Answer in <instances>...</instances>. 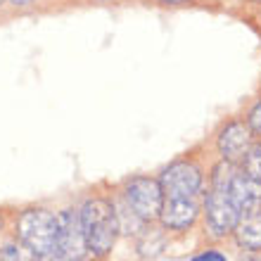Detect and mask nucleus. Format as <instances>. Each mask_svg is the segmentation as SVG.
<instances>
[{"label": "nucleus", "mask_w": 261, "mask_h": 261, "mask_svg": "<svg viewBox=\"0 0 261 261\" xmlns=\"http://www.w3.org/2000/svg\"><path fill=\"white\" fill-rule=\"evenodd\" d=\"M79 219H81L88 249L95 254H107L117 240V233L121 230L119 214L114 212V206L107 199H88L79 212Z\"/></svg>", "instance_id": "obj_1"}, {"label": "nucleus", "mask_w": 261, "mask_h": 261, "mask_svg": "<svg viewBox=\"0 0 261 261\" xmlns=\"http://www.w3.org/2000/svg\"><path fill=\"white\" fill-rule=\"evenodd\" d=\"M17 235L21 245L34 256L55 254L57 247V216L45 209H29L17 221Z\"/></svg>", "instance_id": "obj_2"}, {"label": "nucleus", "mask_w": 261, "mask_h": 261, "mask_svg": "<svg viewBox=\"0 0 261 261\" xmlns=\"http://www.w3.org/2000/svg\"><path fill=\"white\" fill-rule=\"evenodd\" d=\"M126 202H128L130 212L140 221L157 219L162 212V204H164L162 183L152 178H133L126 186Z\"/></svg>", "instance_id": "obj_3"}, {"label": "nucleus", "mask_w": 261, "mask_h": 261, "mask_svg": "<svg viewBox=\"0 0 261 261\" xmlns=\"http://www.w3.org/2000/svg\"><path fill=\"white\" fill-rule=\"evenodd\" d=\"M88 252V242L83 235L81 219L74 212L57 214V247L55 254L62 261H81Z\"/></svg>", "instance_id": "obj_4"}, {"label": "nucleus", "mask_w": 261, "mask_h": 261, "mask_svg": "<svg viewBox=\"0 0 261 261\" xmlns=\"http://www.w3.org/2000/svg\"><path fill=\"white\" fill-rule=\"evenodd\" d=\"M159 183L166 197L193 199L202 188V171L193 162H176L162 173Z\"/></svg>", "instance_id": "obj_5"}, {"label": "nucleus", "mask_w": 261, "mask_h": 261, "mask_svg": "<svg viewBox=\"0 0 261 261\" xmlns=\"http://www.w3.org/2000/svg\"><path fill=\"white\" fill-rule=\"evenodd\" d=\"M204 209H206V226L212 230L214 235H226V233H233L238 221H240V209L233 204V199L228 197V193H212L206 195V202H204Z\"/></svg>", "instance_id": "obj_6"}, {"label": "nucleus", "mask_w": 261, "mask_h": 261, "mask_svg": "<svg viewBox=\"0 0 261 261\" xmlns=\"http://www.w3.org/2000/svg\"><path fill=\"white\" fill-rule=\"evenodd\" d=\"M197 204L193 199H180V197H166L159 212V219L166 228L171 230H183V228L193 226L197 219Z\"/></svg>", "instance_id": "obj_7"}, {"label": "nucleus", "mask_w": 261, "mask_h": 261, "mask_svg": "<svg viewBox=\"0 0 261 261\" xmlns=\"http://www.w3.org/2000/svg\"><path fill=\"white\" fill-rule=\"evenodd\" d=\"M228 197L233 199V204L240 209V214L254 212L261 204V180L252 178L247 173H235L228 188Z\"/></svg>", "instance_id": "obj_8"}, {"label": "nucleus", "mask_w": 261, "mask_h": 261, "mask_svg": "<svg viewBox=\"0 0 261 261\" xmlns=\"http://www.w3.org/2000/svg\"><path fill=\"white\" fill-rule=\"evenodd\" d=\"M249 128L240 121H230L226 128L221 130L219 136V150L223 154L226 162H238V159H245L249 150Z\"/></svg>", "instance_id": "obj_9"}, {"label": "nucleus", "mask_w": 261, "mask_h": 261, "mask_svg": "<svg viewBox=\"0 0 261 261\" xmlns=\"http://www.w3.org/2000/svg\"><path fill=\"white\" fill-rule=\"evenodd\" d=\"M235 238L245 249H261V212H247L245 219L238 221Z\"/></svg>", "instance_id": "obj_10"}, {"label": "nucleus", "mask_w": 261, "mask_h": 261, "mask_svg": "<svg viewBox=\"0 0 261 261\" xmlns=\"http://www.w3.org/2000/svg\"><path fill=\"white\" fill-rule=\"evenodd\" d=\"M235 166L233 162H226L223 159V164H219L214 169V190L216 193H228V188H230V180L235 178Z\"/></svg>", "instance_id": "obj_11"}, {"label": "nucleus", "mask_w": 261, "mask_h": 261, "mask_svg": "<svg viewBox=\"0 0 261 261\" xmlns=\"http://www.w3.org/2000/svg\"><path fill=\"white\" fill-rule=\"evenodd\" d=\"M245 173L261 180V143L249 147L247 154H245Z\"/></svg>", "instance_id": "obj_12"}, {"label": "nucleus", "mask_w": 261, "mask_h": 261, "mask_svg": "<svg viewBox=\"0 0 261 261\" xmlns=\"http://www.w3.org/2000/svg\"><path fill=\"white\" fill-rule=\"evenodd\" d=\"M249 128L261 136V102L256 105L252 112H249Z\"/></svg>", "instance_id": "obj_13"}, {"label": "nucleus", "mask_w": 261, "mask_h": 261, "mask_svg": "<svg viewBox=\"0 0 261 261\" xmlns=\"http://www.w3.org/2000/svg\"><path fill=\"white\" fill-rule=\"evenodd\" d=\"M0 261H24V254H21L17 247H5L3 252H0Z\"/></svg>", "instance_id": "obj_14"}, {"label": "nucleus", "mask_w": 261, "mask_h": 261, "mask_svg": "<svg viewBox=\"0 0 261 261\" xmlns=\"http://www.w3.org/2000/svg\"><path fill=\"white\" fill-rule=\"evenodd\" d=\"M193 261H228V259L221 254V252H204V254L195 256Z\"/></svg>", "instance_id": "obj_15"}, {"label": "nucleus", "mask_w": 261, "mask_h": 261, "mask_svg": "<svg viewBox=\"0 0 261 261\" xmlns=\"http://www.w3.org/2000/svg\"><path fill=\"white\" fill-rule=\"evenodd\" d=\"M34 261H62L60 256H55V254H41V256H36Z\"/></svg>", "instance_id": "obj_16"}, {"label": "nucleus", "mask_w": 261, "mask_h": 261, "mask_svg": "<svg viewBox=\"0 0 261 261\" xmlns=\"http://www.w3.org/2000/svg\"><path fill=\"white\" fill-rule=\"evenodd\" d=\"M14 5H29V3H31V0H12Z\"/></svg>", "instance_id": "obj_17"}, {"label": "nucleus", "mask_w": 261, "mask_h": 261, "mask_svg": "<svg viewBox=\"0 0 261 261\" xmlns=\"http://www.w3.org/2000/svg\"><path fill=\"white\" fill-rule=\"evenodd\" d=\"M164 3H169V5H178V3H186V0H164Z\"/></svg>", "instance_id": "obj_18"}, {"label": "nucleus", "mask_w": 261, "mask_h": 261, "mask_svg": "<svg viewBox=\"0 0 261 261\" xmlns=\"http://www.w3.org/2000/svg\"><path fill=\"white\" fill-rule=\"evenodd\" d=\"M0 226H3V221H0Z\"/></svg>", "instance_id": "obj_19"}, {"label": "nucleus", "mask_w": 261, "mask_h": 261, "mask_svg": "<svg viewBox=\"0 0 261 261\" xmlns=\"http://www.w3.org/2000/svg\"><path fill=\"white\" fill-rule=\"evenodd\" d=\"M256 3H261V0H256Z\"/></svg>", "instance_id": "obj_20"}, {"label": "nucleus", "mask_w": 261, "mask_h": 261, "mask_svg": "<svg viewBox=\"0 0 261 261\" xmlns=\"http://www.w3.org/2000/svg\"><path fill=\"white\" fill-rule=\"evenodd\" d=\"M0 3H3V0H0Z\"/></svg>", "instance_id": "obj_21"}, {"label": "nucleus", "mask_w": 261, "mask_h": 261, "mask_svg": "<svg viewBox=\"0 0 261 261\" xmlns=\"http://www.w3.org/2000/svg\"><path fill=\"white\" fill-rule=\"evenodd\" d=\"M252 261H254V259H252Z\"/></svg>", "instance_id": "obj_22"}]
</instances>
